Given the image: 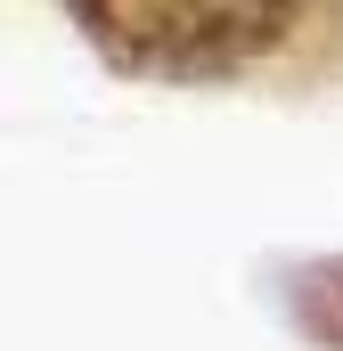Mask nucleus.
Masks as SVG:
<instances>
[{
	"mask_svg": "<svg viewBox=\"0 0 343 351\" xmlns=\"http://www.w3.org/2000/svg\"><path fill=\"white\" fill-rule=\"evenodd\" d=\"M74 25L147 82H221L270 58L294 25V0H66Z\"/></svg>",
	"mask_w": 343,
	"mask_h": 351,
	"instance_id": "f257e3e1",
	"label": "nucleus"
}]
</instances>
